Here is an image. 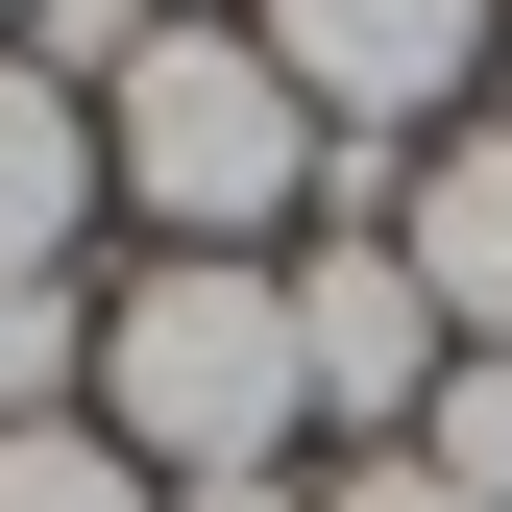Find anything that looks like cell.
I'll return each mask as SVG.
<instances>
[{
    "instance_id": "6",
    "label": "cell",
    "mask_w": 512,
    "mask_h": 512,
    "mask_svg": "<svg viewBox=\"0 0 512 512\" xmlns=\"http://www.w3.org/2000/svg\"><path fill=\"white\" fill-rule=\"evenodd\" d=\"M0 269H98V98L0 49Z\"/></svg>"
},
{
    "instance_id": "2",
    "label": "cell",
    "mask_w": 512,
    "mask_h": 512,
    "mask_svg": "<svg viewBox=\"0 0 512 512\" xmlns=\"http://www.w3.org/2000/svg\"><path fill=\"white\" fill-rule=\"evenodd\" d=\"M98 196L147 244H244V269L317 220V98L244 49V0H196V25H147L98 74Z\"/></svg>"
},
{
    "instance_id": "4",
    "label": "cell",
    "mask_w": 512,
    "mask_h": 512,
    "mask_svg": "<svg viewBox=\"0 0 512 512\" xmlns=\"http://www.w3.org/2000/svg\"><path fill=\"white\" fill-rule=\"evenodd\" d=\"M439 366H464V342H439L415 244H293V391H317V439H342V464L439 415Z\"/></svg>"
},
{
    "instance_id": "1",
    "label": "cell",
    "mask_w": 512,
    "mask_h": 512,
    "mask_svg": "<svg viewBox=\"0 0 512 512\" xmlns=\"http://www.w3.org/2000/svg\"><path fill=\"white\" fill-rule=\"evenodd\" d=\"M98 439L147 488H269L317 391H293V244L244 269V244H147V269H98Z\"/></svg>"
},
{
    "instance_id": "7",
    "label": "cell",
    "mask_w": 512,
    "mask_h": 512,
    "mask_svg": "<svg viewBox=\"0 0 512 512\" xmlns=\"http://www.w3.org/2000/svg\"><path fill=\"white\" fill-rule=\"evenodd\" d=\"M98 415V269H0V439Z\"/></svg>"
},
{
    "instance_id": "5",
    "label": "cell",
    "mask_w": 512,
    "mask_h": 512,
    "mask_svg": "<svg viewBox=\"0 0 512 512\" xmlns=\"http://www.w3.org/2000/svg\"><path fill=\"white\" fill-rule=\"evenodd\" d=\"M415 293H439V342H464V366H512V98L488 122H439V147H415Z\"/></svg>"
},
{
    "instance_id": "8",
    "label": "cell",
    "mask_w": 512,
    "mask_h": 512,
    "mask_svg": "<svg viewBox=\"0 0 512 512\" xmlns=\"http://www.w3.org/2000/svg\"><path fill=\"white\" fill-rule=\"evenodd\" d=\"M0 512H171V488L122 464L98 415H25V439H0Z\"/></svg>"
},
{
    "instance_id": "11",
    "label": "cell",
    "mask_w": 512,
    "mask_h": 512,
    "mask_svg": "<svg viewBox=\"0 0 512 512\" xmlns=\"http://www.w3.org/2000/svg\"><path fill=\"white\" fill-rule=\"evenodd\" d=\"M171 512H317V464H269V488H171Z\"/></svg>"
},
{
    "instance_id": "10",
    "label": "cell",
    "mask_w": 512,
    "mask_h": 512,
    "mask_svg": "<svg viewBox=\"0 0 512 512\" xmlns=\"http://www.w3.org/2000/svg\"><path fill=\"white\" fill-rule=\"evenodd\" d=\"M317 512H464V488H439L415 439H366V464H317Z\"/></svg>"
},
{
    "instance_id": "9",
    "label": "cell",
    "mask_w": 512,
    "mask_h": 512,
    "mask_svg": "<svg viewBox=\"0 0 512 512\" xmlns=\"http://www.w3.org/2000/svg\"><path fill=\"white\" fill-rule=\"evenodd\" d=\"M415 464L464 488V512H512V366H439V415H415Z\"/></svg>"
},
{
    "instance_id": "12",
    "label": "cell",
    "mask_w": 512,
    "mask_h": 512,
    "mask_svg": "<svg viewBox=\"0 0 512 512\" xmlns=\"http://www.w3.org/2000/svg\"><path fill=\"white\" fill-rule=\"evenodd\" d=\"M0 49H25V0H0Z\"/></svg>"
},
{
    "instance_id": "3",
    "label": "cell",
    "mask_w": 512,
    "mask_h": 512,
    "mask_svg": "<svg viewBox=\"0 0 512 512\" xmlns=\"http://www.w3.org/2000/svg\"><path fill=\"white\" fill-rule=\"evenodd\" d=\"M244 49L317 98V147H439V122H488L512 0H244Z\"/></svg>"
}]
</instances>
